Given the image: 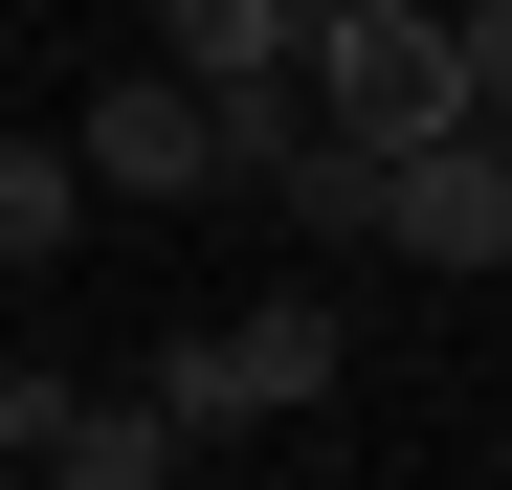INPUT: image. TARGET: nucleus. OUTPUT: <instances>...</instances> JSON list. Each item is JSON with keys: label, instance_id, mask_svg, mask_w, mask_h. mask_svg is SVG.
<instances>
[{"label": "nucleus", "instance_id": "6", "mask_svg": "<svg viewBox=\"0 0 512 490\" xmlns=\"http://www.w3.org/2000/svg\"><path fill=\"white\" fill-rule=\"evenodd\" d=\"M179 446H201V424H179L156 379H134V401H90V379H67V424H45V468H67V490H156Z\"/></svg>", "mask_w": 512, "mask_h": 490}, {"label": "nucleus", "instance_id": "4", "mask_svg": "<svg viewBox=\"0 0 512 490\" xmlns=\"http://www.w3.org/2000/svg\"><path fill=\"white\" fill-rule=\"evenodd\" d=\"M67 134H90V179H112V201H201V179H223V90H201L179 45H156V67H112Z\"/></svg>", "mask_w": 512, "mask_h": 490}, {"label": "nucleus", "instance_id": "3", "mask_svg": "<svg viewBox=\"0 0 512 490\" xmlns=\"http://www.w3.org/2000/svg\"><path fill=\"white\" fill-rule=\"evenodd\" d=\"M379 245H401V268H446V290L512 268V134H490V112L401 134V156H379Z\"/></svg>", "mask_w": 512, "mask_h": 490}, {"label": "nucleus", "instance_id": "10", "mask_svg": "<svg viewBox=\"0 0 512 490\" xmlns=\"http://www.w3.org/2000/svg\"><path fill=\"white\" fill-rule=\"evenodd\" d=\"M45 424H67V379H0V468H45Z\"/></svg>", "mask_w": 512, "mask_h": 490}, {"label": "nucleus", "instance_id": "1", "mask_svg": "<svg viewBox=\"0 0 512 490\" xmlns=\"http://www.w3.org/2000/svg\"><path fill=\"white\" fill-rule=\"evenodd\" d=\"M312 112L334 134H446L468 112V0H312Z\"/></svg>", "mask_w": 512, "mask_h": 490}, {"label": "nucleus", "instance_id": "8", "mask_svg": "<svg viewBox=\"0 0 512 490\" xmlns=\"http://www.w3.org/2000/svg\"><path fill=\"white\" fill-rule=\"evenodd\" d=\"M268 201H290L312 245H379V134H334V112H312V156H290Z\"/></svg>", "mask_w": 512, "mask_h": 490}, {"label": "nucleus", "instance_id": "9", "mask_svg": "<svg viewBox=\"0 0 512 490\" xmlns=\"http://www.w3.org/2000/svg\"><path fill=\"white\" fill-rule=\"evenodd\" d=\"M468 112L512 134V0H468Z\"/></svg>", "mask_w": 512, "mask_h": 490}, {"label": "nucleus", "instance_id": "7", "mask_svg": "<svg viewBox=\"0 0 512 490\" xmlns=\"http://www.w3.org/2000/svg\"><path fill=\"white\" fill-rule=\"evenodd\" d=\"M156 45L201 90H268V67H312V0H156Z\"/></svg>", "mask_w": 512, "mask_h": 490}, {"label": "nucleus", "instance_id": "5", "mask_svg": "<svg viewBox=\"0 0 512 490\" xmlns=\"http://www.w3.org/2000/svg\"><path fill=\"white\" fill-rule=\"evenodd\" d=\"M90 134H0V290H45V268H90Z\"/></svg>", "mask_w": 512, "mask_h": 490}, {"label": "nucleus", "instance_id": "2", "mask_svg": "<svg viewBox=\"0 0 512 490\" xmlns=\"http://www.w3.org/2000/svg\"><path fill=\"white\" fill-rule=\"evenodd\" d=\"M334 357H357V335H334L312 290H268V312H201V335H156V401L223 446V424H312V401H334Z\"/></svg>", "mask_w": 512, "mask_h": 490}]
</instances>
